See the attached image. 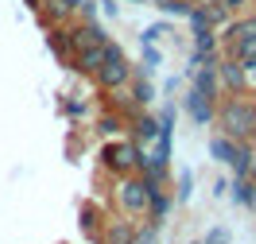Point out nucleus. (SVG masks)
I'll return each mask as SVG.
<instances>
[{
	"mask_svg": "<svg viewBox=\"0 0 256 244\" xmlns=\"http://www.w3.org/2000/svg\"><path fill=\"white\" fill-rule=\"evenodd\" d=\"M94 74L101 78L105 89H120V85L132 78V66H128V58H124V50H120V47L105 43V47H101V66H97Z\"/></svg>",
	"mask_w": 256,
	"mask_h": 244,
	"instance_id": "1",
	"label": "nucleus"
},
{
	"mask_svg": "<svg viewBox=\"0 0 256 244\" xmlns=\"http://www.w3.org/2000/svg\"><path fill=\"white\" fill-rule=\"evenodd\" d=\"M222 124H225L229 136H252L256 105H252V101H225V105H222Z\"/></svg>",
	"mask_w": 256,
	"mask_h": 244,
	"instance_id": "2",
	"label": "nucleus"
},
{
	"mask_svg": "<svg viewBox=\"0 0 256 244\" xmlns=\"http://www.w3.org/2000/svg\"><path fill=\"white\" fill-rule=\"evenodd\" d=\"M229 43H233V54H237L244 66L256 62V19H244L229 31Z\"/></svg>",
	"mask_w": 256,
	"mask_h": 244,
	"instance_id": "3",
	"label": "nucleus"
},
{
	"mask_svg": "<svg viewBox=\"0 0 256 244\" xmlns=\"http://www.w3.org/2000/svg\"><path fill=\"white\" fill-rule=\"evenodd\" d=\"M120 206L124 210H148L152 206V186L148 182H140V179H128V182H120Z\"/></svg>",
	"mask_w": 256,
	"mask_h": 244,
	"instance_id": "4",
	"label": "nucleus"
},
{
	"mask_svg": "<svg viewBox=\"0 0 256 244\" xmlns=\"http://www.w3.org/2000/svg\"><path fill=\"white\" fill-rule=\"evenodd\" d=\"M70 43H74V54H78V50H94V47H101V43H105V31H101V27H94V23H82L78 31L70 35Z\"/></svg>",
	"mask_w": 256,
	"mask_h": 244,
	"instance_id": "5",
	"label": "nucleus"
},
{
	"mask_svg": "<svg viewBox=\"0 0 256 244\" xmlns=\"http://www.w3.org/2000/svg\"><path fill=\"white\" fill-rule=\"evenodd\" d=\"M39 8H43V16H47L50 23H62V19H70L82 8V0H43Z\"/></svg>",
	"mask_w": 256,
	"mask_h": 244,
	"instance_id": "6",
	"label": "nucleus"
},
{
	"mask_svg": "<svg viewBox=\"0 0 256 244\" xmlns=\"http://www.w3.org/2000/svg\"><path fill=\"white\" fill-rule=\"evenodd\" d=\"M105 155H109V167H116V171H124V167H136V163H140V151H136V147H132V144L109 147Z\"/></svg>",
	"mask_w": 256,
	"mask_h": 244,
	"instance_id": "7",
	"label": "nucleus"
},
{
	"mask_svg": "<svg viewBox=\"0 0 256 244\" xmlns=\"http://www.w3.org/2000/svg\"><path fill=\"white\" fill-rule=\"evenodd\" d=\"M222 81L229 85V89H240V85H244V74H240V66H237V62H225V66H222Z\"/></svg>",
	"mask_w": 256,
	"mask_h": 244,
	"instance_id": "8",
	"label": "nucleus"
},
{
	"mask_svg": "<svg viewBox=\"0 0 256 244\" xmlns=\"http://www.w3.org/2000/svg\"><path fill=\"white\" fill-rule=\"evenodd\" d=\"M248 0H222V8H244Z\"/></svg>",
	"mask_w": 256,
	"mask_h": 244,
	"instance_id": "9",
	"label": "nucleus"
},
{
	"mask_svg": "<svg viewBox=\"0 0 256 244\" xmlns=\"http://www.w3.org/2000/svg\"><path fill=\"white\" fill-rule=\"evenodd\" d=\"M28 4H35V8H39V4H43V0H28Z\"/></svg>",
	"mask_w": 256,
	"mask_h": 244,
	"instance_id": "10",
	"label": "nucleus"
},
{
	"mask_svg": "<svg viewBox=\"0 0 256 244\" xmlns=\"http://www.w3.org/2000/svg\"><path fill=\"white\" fill-rule=\"evenodd\" d=\"M186 4H202V0H186Z\"/></svg>",
	"mask_w": 256,
	"mask_h": 244,
	"instance_id": "11",
	"label": "nucleus"
},
{
	"mask_svg": "<svg viewBox=\"0 0 256 244\" xmlns=\"http://www.w3.org/2000/svg\"><path fill=\"white\" fill-rule=\"evenodd\" d=\"M252 140H256V124H252Z\"/></svg>",
	"mask_w": 256,
	"mask_h": 244,
	"instance_id": "12",
	"label": "nucleus"
}]
</instances>
